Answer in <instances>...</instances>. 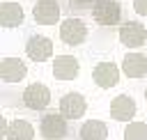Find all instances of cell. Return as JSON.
<instances>
[{
	"instance_id": "obj_1",
	"label": "cell",
	"mask_w": 147,
	"mask_h": 140,
	"mask_svg": "<svg viewBox=\"0 0 147 140\" xmlns=\"http://www.w3.org/2000/svg\"><path fill=\"white\" fill-rule=\"evenodd\" d=\"M69 119L55 110V112H46L41 119H39V133L44 140H64L69 135Z\"/></svg>"
},
{
	"instance_id": "obj_2",
	"label": "cell",
	"mask_w": 147,
	"mask_h": 140,
	"mask_svg": "<svg viewBox=\"0 0 147 140\" xmlns=\"http://www.w3.org/2000/svg\"><path fill=\"white\" fill-rule=\"evenodd\" d=\"M90 14L96 21V25L113 28V25H117L122 21V5L117 0H96L90 7Z\"/></svg>"
},
{
	"instance_id": "obj_3",
	"label": "cell",
	"mask_w": 147,
	"mask_h": 140,
	"mask_svg": "<svg viewBox=\"0 0 147 140\" xmlns=\"http://www.w3.org/2000/svg\"><path fill=\"white\" fill-rule=\"evenodd\" d=\"M87 39V25L85 21L76 18V16H69L64 21H60V41L67 44V46H80L85 44Z\"/></svg>"
},
{
	"instance_id": "obj_4",
	"label": "cell",
	"mask_w": 147,
	"mask_h": 140,
	"mask_svg": "<svg viewBox=\"0 0 147 140\" xmlns=\"http://www.w3.org/2000/svg\"><path fill=\"white\" fill-rule=\"evenodd\" d=\"M21 99H23V106L30 110H46L51 106V90L44 83H30L23 90Z\"/></svg>"
},
{
	"instance_id": "obj_5",
	"label": "cell",
	"mask_w": 147,
	"mask_h": 140,
	"mask_svg": "<svg viewBox=\"0 0 147 140\" xmlns=\"http://www.w3.org/2000/svg\"><path fill=\"white\" fill-rule=\"evenodd\" d=\"M117 34H119L122 46H126V48H131V50L147 44V28H145L140 21H126V23H122Z\"/></svg>"
},
{
	"instance_id": "obj_6",
	"label": "cell",
	"mask_w": 147,
	"mask_h": 140,
	"mask_svg": "<svg viewBox=\"0 0 147 140\" xmlns=\"http://www.w3.org/2000/svg\"><path fill=\"white\" fill-rule=\"evenodd\" d=\"M119 76H122V69H119L115 62H108V60L96 62L94 69H92V80H94V85L101 87V90L115 87V85L119 83Z\"/></svg>"
},
{
	"instance_id": "obj_7",
	"label": "cell",
	"mask_w": 147,
	"mask_h": 140,
	"mask_svg": "<svg viewBox=\"0 0 147 140\" xmlns=\"http://www.w3.org/2000/svg\"><path fill=\"white\" fill-rule=\"evenodd\" d=\"M108 110H110V117L115 119V122H133V117H136V112H138V106H136V101H133V96H129V94H117L115 99H110V106H108Z\"/></svg>"
},
{
	"instance_id": "obj_8",
	"label": "cell",
	"mask_w": 147,
	"mask_h": 140,
	"mask_svg": "<svg viewBox=\"0 0 147 140\" xmlns=\"http://www.w3.org/2000/svg\"><path fill=\"white\" fill-rule=\"evenodd\" d=\"M25 55L32 62H46L53 57V41L44 34H30L25 41Z\"/></svg>"
},
{
	"instance_id": "obj_9",
	"label": "cell",
	"mask_w": 147,
	"mask_h": 140,
	"mask_svg": "<svg viewBox=\"0 0 147 140\" xmlns=\"http://www.w3.org/2000/svg\"><path fill=\"white\" fill-rule=\"evenodd\" d=\"M67 119H78L87 112V99L80 92H67L60 96V108H57Z\"/></svg>"
},
{
	"instance_id": "obj_10",
	"label": "cell",
	"mask_w": 147,
	"mask_h": 140,
	"mask_svg": "<svg viewBox=\"0 0 147 140\" xmlns=\"http://www.w3.org/2000/svg\"><path fill=\"white\" fill-rule=\"evenodd\" d=\"M51 71H53L55 80L67 83V80H74V78L78 76V71H80V62H78V57H74V55H57V57L53 60Z\"/></svg>"
},
{
	"instance_id": "obj_11",
	"label": "cell",
	"mask_w": 147,
	"mask_h": 140,
	"mask_svg": "<svg viewBox=\"0 0 147 140\" xmlns=\"http://www.w3.org/2000/svg\"><path fill=\"white\" fill-rule=\"evenodd\" d=\"M28 76V64L21 57H2L0 60V80L2 83H21Z\"/></svg>"
},
{
	"instance_id": "obj_12",
	"label": "cell",
	"mask_w": 147,
	"mask_h": 140,
	"mask_svg": "<svg viewBox=\"0 0 147 140\" xmlns=\"http://www.w3.org/2000/svg\"><path fill=\"white\" fill-rule=\"evenodd\" d=\"M32 18L37 25H55L60 21V5L55 0H37L32 7Z\"/></svg>"
},
{
	"instance_id": "obj_13",
	"label": "cell",
	"mask_w": 147,
	"mask_h": 140,
	"mask_svg": "<svg viewBox=\"0 0 147 140\" xmlns=\"http://www.w3.org/2000/svg\"><path fill=\"white\" fill-rule=\"evenodd\" d=\"M122 73L126 78H145L147 76V55L142 53H126L122 57Z\"/></svg>"
},
{
	"instance_id": "obj_14",
	"label": "cell",
	"mask_w": 147,
	"mask_h": 140,
	"mask_svg": "<svg viewBox=\"0 0 147 140\" xmlns=\"http://www.w3.org/2000/svg\"><path fill=\"white\" fill-rule=\"evenodd\" d=\"M25 21V11L18 2H2L0 5V25L2 28H18Z\"/></svg>"
},
{
	"instance_id": "obj_15",
	"label": "cell",
	"mask_w": 147,
	"mask_h": 140,
	"mask_svg": "<svg viewBox=\"0 0 147 140\" xmlns=\"http://www.w3.org/2000/svg\"><path fill=\"white\" fill-rule=\"evenodd\" d=\"M108 138V126L101 119H87L78 129V140H106Z\"/></svg>"
},
{
	"instance_id": "obj_16",
	"label": "cell",
	"mask_w": 147,
	"mask_h": 140,
	"mask_svg": "<svg viewBox=\"0 0 147 140\" xmlns=\"http://www.w3.org/2000/svg\"><path fill=\"white\" fill-rule=\"evenodd\" d=\"M7 140H34V126L28 119H14L9 122Z\"/></svg>"
},
{
	"instance_id": "obj_17",
	"label": "cell",
	"mask_w": 147,
	"mask_h": 140,
	"mask_svg": "<svg viewBox=\"0 0 147 140\" xmlns=\"http://www.w3.org/2000/svg\"><path fill=\"white\" fill-rule=\"evenodd\" d=\"M124 140H147V124L145 122H129L124 126Z\"/></svg>"
},
{
	"instance_id": "obj_18",
	"label": "cell",
	"mask_w": 147,
	"mask_h": 140,
	"mask_svg": "<svg viewBox=\"0 0 147 140\" xmlns=\"http://www.w3.org/2000/svg\"><path fill=\"white\" fill-rule=\"evenodd\" d=\"M133 11L140 16H147V0H133Z\"/></svg>"
},
{
	"instance_id": "obj_19",
	"label": "cell",
	"mask_w": 147,
	"mask_h": 140,
	"mask_svg": "<svg viewBox=\"0 0 147 140\" xmlns=\"http://www.w3.org/2000/svg\"><path fill=\"white\" fill-rule=\"evenodd\" d=\"M71 2H74V5H87V2H90V5H94L96 0H71Z\"/></svg>"
},
{
	"instance_id": "obj_20",
	"label": "cell",
	"mask_w": 147,
	"mask_h": 140,
	"mask_svg": "<svg viewBox=\"0 0 147 140\" xmlns=\"http://www.w3.org/2000/svg\"><path fill=\"white\" fill-rule=\"evenodd\" d=\"M145 101H147V87H145Z\"/></svg>"
}]
</instances>
